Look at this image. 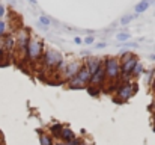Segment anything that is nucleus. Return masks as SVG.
<instances>
[{
	"mask_svg": "<svg viewBox=\"0 0 155 145\" xmlns=\"http://www.w3.org/2000/svg\"><path fill=\"white\" fill-rule=\"evenodd\" d=\"M42 54H44V43L35 36L30 38L27 50H26V59L29 62H36L42 57Z\"/></svg>",
	"mask_w": 155,
	"mask_h": 145,
	"instance_id": "f257e3e1",
	"label": "nucleus"
},
{
	"mask_svg": "<svg viewBox=\"0 0 155 145\" xmlns=\"http://www.w3.org/2000/svg\"><path fill=\"white\" fill-rule=\"evenodd\" d=\"M104 70H105V79H108L111 83L119 80L120 79V62H119V57L105 59Z\"/></svg>",
	"mask_w": 155,
	"mask_h": 145,
	"instance_id": "f03ea898",
	"label": "nucleus"
},
{
	"mask_svg": "<svg viewBox=\"0 0 155 145\" xmlns=\"http://www.w3.org/2000/svg\"><path fill=\"white\" fill-rule=\"evenodd\" d=\"M42 60H44V65L48 67V68H60L63 65V56L57 51V50H53V48H48L44 51L42 54Z\"/></svg>",
	"mask_w": 155,
	"mask_h": 145,
	"instance_id": "7ed1b4c3",
	"label": "nucleus"
},
{
	"mask_svg": "<svg viewBox=\"0 0 155 145\" xmlns=\"http://www.w3.org/2000/svg\"><path fill=\"white\" fill-rule=\"evenodd\" d=\"M89 80H91V73H89L87 67L83 64L81 68L78 70L77 76L69 80V86H81L83 88L84 85H89Z\"/></svg>",
	"mask_w": 155,
	"mask_h": 145,
	"instance_id": "20e7f679",
	"label": "nucleus"
},
{
	"mask_svg": "<svg viewBox=\"0 0 155 145\" xmlns=\"http://www.w3.org/2000/svg\"><path fill=\"white\" fill-rule=\"evenodd\" d=\"M139 89V85L136 82H127V83H122L119 88H117V97L120 101H125L128 100L130 97H133Z\"/></svg>",
	"mask_w": 155,
	"mask_h": 145,
	"instance_id": "39448f33",
	"label": "nucleus"
},
{
	"mask_svg": "<svg viewBox=\"0 0 155 145\" xmlns=\"http://www.w3.org/2000/svg\"><path fill=\"white\" fill-rule=\"evenodd\" d=\"M30 38H32V36H30V32H29L27 29H21V30L18 32L17 40H15V43H17V50L26 54V50H27V46H29Z\"/></svg>",
	"mask_w": 155,
	"mask_h": 145,
	"instance_id": "423d86ee",
	"label": "nucleus"
},
{
	"mask_svg": "<svg viewBox=\"0 0 155 145\" xmlns=\"http://www.w3.org/2000/svg\"><path fill=\"white\" fill-rule=\"evenodd\" d=\"M104 82H105V70H104V65H101L98 68V71L94 76H91L89 85L91 86H101V85H104Z\"/></svg>",
	"mask_w": 155,
	"mask_h": 145,
	"instance_id": "0eeeda50",
	"label": "nucleus"
},
{
	"mask_svg": "<svg viewBox=\"0 0 155 145\" xmlns=\"http://www.w3.org/2000/svg\"><path fill=\"white\" fill-rule=\"evenodd\" d=\"M81 62H78V60H75V62H71L68 67H66V70H65V79H74L75 76H77V73H78V70L81 68Z\"/></svg>",
	"mask_w": 155,
	"mask_h": 145,
	"instance_id": "6e6552de",
	"label": "nucleus"
},
{
	"mask_svg": "<svg viewBox=\"0 0 155 145\" xmlns=\"http://www.w3.org/2000/svg\"><path fill=\"white\" fill-rule=\"evenodd\" d=\"M84 65L87 67V70H89L91 76H94V74L98 71V68L103 65V60H101V59H98V57H89V59L84 62Z\"/></svg>",
	"mask_w": 155,
	"mask_h": 145,
	"instance_id": "1a4fd4ad",
	"label": "nucleus"
},
{
	"mask_svg": "<svg viewBox=\"0 0 155 145\" xmlns=\"http://www.w3.org/2000/svg\"><path fill=\"white\" fill-rule=\"evenodd\" d=\"M75 138V135H74V132L69 129V127H63L62 129V133H60V139L63 141V142H69V141H72Z\"/></svg>",
	"mask_w": 155,
	"mask_h": 145,
	"instance_id": "9d476101",
	"label": "nucleus"
},
{
	"mask_svg": "<svg viewBox=\"0 0 155 145\" xmlns=\"http://www.w3.org/2000/svg\"><path fill=\"white\" fill-rule=\"evenodd\" d=\"M154 0H142V2H139L137 5H136V8H134V11H136V15H139V14H142V12H145L149 6H151V3H152Z\"/></svg>",
	"mask_w": 155,
	"mask_h": 145,
	"instance_id": "9b49d317",
	"label": "nucleus"
},
{
	"mask_svg": "<svg viewBox=\"0 0 155 145\" xmlns=\"http://www.w3.org/2000/svg\"><path fill=\"white\" fill-rule=\"evenodd\" d=\"M62 129H63V126L56 123V124H51V127H50V132H51V135L54 136V138H60Z\"/></svg>",
	"mask_w": 155,
	"mask_h": 145,
	"instance_id": "f8f14e48",
	"label": "nucleus"
},
{
	"mask_svg": "<svg viewBox=\"0 0 155 145\" xmlns=\"http://www.w3.org/2000/svg\"><path fill=\"white\" fill-rule=\"evenodd\" d=\"M39 141H41V145H53L51 138L47 133H42V132H39Z\"/></svg>",
	"mask_w": 155,
	"mask_h": 145,
	"instance_id": "ddd939ff",
	"label": "nucleus"
},
{
	"mask_svg": "<svg viewBox=\"0 0 155 145\" xmlns=\"http://www.w3.org/2000/svg\"><path fill=\"white\" fill-rule=\"evenodd\" d=\"M143 71H145V70H143V65H142L140 62H137V64H136V67H134V70H133V74H131V76L139 77V76H142V74H143Z\"/></svg>",
	"mask_w": 155,
	"mask_h": 145,
	"instance_id": "4468645a",
	"label": "nucleus"
},
{
	"mask_svg": "<svg viewBox=\"0 0 155 145\" xmlns=\"http://www.w3.org/2000/svg\"><path fill=\"white\" fill-rule=\"evenodd\" d=\"M131 36H130V33H127V32H122V33H117L116 35V40L119 41V43H125V41H128Z\"/></svg>",
	"mask_w": 155,
	"mask_h": 145,
	"instance_id": "2eb2a0df",
	"label": "nucleus"
},
{
	"mask_svg": "<svg viewBox=\"0 0 155 145\" xmlns=\"http://www.w3.org/2000/svg\"><path fill=\"white\" fill-rule=\"evenodd\" d=\"M134 17H136V15H130V14L124 15V17L120 18V24H122V26H127V24H130V23H131V20H133Z\"/></svg>",
	"mask_w": 155,
	"mask_h": 145,
	"instance_id": "dca6fc26",
	"label": "nucleus"
},
{
	"mask_svg": "<svg viewBox=\"0 0 155 145\" xmlns=\"http://www.w3.org/2000/svg\"><path fill=\"white\" fill-rule=\"evenodd\" d=\"M39 23H41L42 26H45V27H48V26L51 24V20H50L48 17H45V15H41V17H39Z\"/></svg>",
	"mask_w": 155,
	"mask_h": 145,
	"instance_id": "f3484780",
	"label": "nucleus"
},
{
	"mask_svg": "<svg viewBox=\"0 0 155 145\" xmlns=\"http://www.w3.org/2000/svg\"><path fill=\"white\" fill-rule=\"evenodd\" d=\"M5 32H6V23L0 20V38L5 35Z\"/></svg>",
	"mask_w": 155,
	"mask_h": 145,
	"instance_id": "a211bd4d",
	"label": "nucleus"
},
{
	"mask_svg": "<svg viewBox=\"0 0 155 145\" xmlns=\"http://www.w3.org/2000/svg\"><path fill=\"white\" fill-rule=\"evenodd\" d=\"M94 41H95V36H86V38L83 40V43H84V44H87V46L94 44Z\"/></svg>",
	"mask_w": 155,
	"mask_h": 145,
	"instance_id": "6ab92c4d",
	"label": "nucleus"
},
{
	"mask_svg": "<svg viewBox=\"0 0 155 145\" xmlns=\"http://www.w3.org/2000/svg\"><path fill=\"white\" fill-rule=\"evenodd\" d=\"M81 144V139H78V138H74L72 141H69L66 145H80Z\"/></svg>",
	"mask_w": 155,
	"mask_h": 145,
	"instance_id": "aec40b11",
	"label": "nucleus"
},
{
	"mask_svg": "<svg viewBox=\"0 0 155 145\" xmlns=\"http://www.w3.org/2000/svg\"><path fill=\"white\" fill-rule=\"evenodd\" d=\"M74 43H75V44H81V43H83V40H81L80 36H75V38H74Z\"/></svg>",
	"mask_w": 155,
	"mask_h": 145,
	"instance_id": "412c9836",
	"label": "nucleus"
},
{
	"mask_svg": "<svg viewBox=\"0 0 155 145\" xmlns=\"http://www.w3.org/2000/svg\"><path fill=\"white\" fill-rule=\"evenodd\" d=\"M3 15H5V6L0 5V17H3Z\"/></svg>",
	"mask_w": 155,
	"mask_h": 145,
	"instance_id": "4be33fe9",
	"label": "nucleus"
},
{
	"mask_svg": "<svg viewBox=\"0 0 155 145\" xmlns=\"http://www.w3.org/2000/svg\"><path fill=\"white\" fill-rule=\"evenodd\" d=\"M97 47H98V48H103V47H105V43H100V44H97Z\"/></svg>",
	"mask_w": 155,
	"mask_h": 145,
	"instance_id": "5701e85b",
	"label": "nucleus"
},
{
	"mask_svg": "<svg viewBox=\"0 0 155 145\" xmlns=\"http://www.w3.org/2000/svg\"><path fill=\"white\" fill-rule=\"evenodd\" d=\"M151 109L155 112V98H154V103H152V106H151Z\"/></svg>",
	"mask_w": 155,
	"mask_h": 145,
	"instance_id": "b1692460",
	"label": "nucleus"
},
{
	"mask_svg": "<svg viewBox=\"0 0 155 145\" xmlns=\"http://www.w3.org/2000/svg\"><path fill=\"white\" fill-rule=\"evenodd\" d=\"M54 145H66V142H57V144H54Z\"/></svg>",
	"mask_w": 155,
	"mask_h": 145,
	"instance_id": "393cba45",
	"label": "nucleus"
},
{
	"mask_svg": "<svg viewBox=\"0 0 155 145\" xmlns=\"http://www.w3.org/2000/svg\"><path fill=\"white\" fill-rule=\"evenodd\" d=\"M29 2H30V3H33V5L36 3V0H29Z\"/></svg>",
	"mask_w": 155,
	"mask_h": 145,
	"instance_id": "a878e982",
	"label": "nucleus"
},
{
	"mask_svg": "<svg viewBox=\"0 0 155 145\" xmlns=\"http://www.w3.org/2000/svg\"><path fill=\"white\" fill-rule=\"evenodd\" d=\"M151 59H152V60H155V54H152V56H151Z\"/></svg>",
	"mask_w": 155,
	"mask_h": 145,
	"instance_id": "bb28decb",
	"label": "nucleus"
},
{
	"mask_svg": "<svg viewBox=\"0 0 155 145\" xmlns=\"http://www.w3.org/2000/svg\"><path fill=\"white\" fill-rule=\"evenodd\" d=\"M80 145H87V144H86V142H83V141H81V144H80Z\"/></svg>",
	"mask_w": 155,
	"mask_h": 145,
	"instance_id": "cd10ccee",
	"label": "nucleus"
},
{
	"mask_svg": "<svg viewBox=\"0 0 155 145\" xmlns=\"http://www.w3.org/2000/svg\"><path fill=\"white\" fill-rule=\"evenodd\" d=\"M154 91H155V83H154Z\"/></svg>",
	"mask_w": 155,
	"mask_h": 145,
	"instance_id": "c85d7f7f",
	"label": "nucleus"
},
{
	"mask_svg": "<svg viewBox=\"0 0 155 145\" xmlns=\"http://www.w3.org/2000/svg\"><path fill=\"white\" fill-rule=\"evenodd\" d=\"M154 83H155V82H154Z\"/></svg>",
	"mask_w": 155,
	"mask_h": 145,
	"instance_id": "c756f323",
	"label": "nucleus"
}]
</instances>
